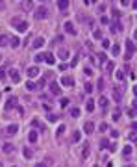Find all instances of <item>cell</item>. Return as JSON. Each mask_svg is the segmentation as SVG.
<instances>
[{"instance_id":"cell-43","label":"cell","mask_w":137,"mask_h":167,"mask_svg":"<svg viewBox=\"0 0 137 167\" xmlns=\"http://www.w3.org/2000/svg\"><path fill=\"white\" fill-rule=\"evenodd\" d=\"M104 11H106V6L104 4H98V13H104Z\"/></svg>"},{"instance_id":"cell-57","label":"cell","mask_w":137,"mask_h":167,"mask_svg":"<svg viewBox=\"0 0 137 167\" xmlns=\"http://www.w3.org/2000/svg\"><path fill=\"white\" fill-rule=\"evenodd\" d=\"M95 167H96V165H95Z\"/></svg>"},{"instance_id":"cell-26","label":"cell","mask_w":137,"mask_h":167,"mask_svg":"<svg viewBox=\"0 0 137 167\" xmlns=\"http://www.w3.org/2000/svg\"><path fill=\"white\" fill-rule=\"evenodd\" d=\"M26 89H28V91H35V89H37V84H33L32 80L26 82Z\"/></svg>"},{"instance_id":"cell-49","label":"cell","mask_w":137,"mask_h":167,"mask_svg":"<svg viewBox=\"0 0 137 167\" xmlns=\"http://www.w3.org/2000/svg\"><path fill=\"white\" fill-rule=\"evenodd\" d=\"M67 67H69L67 63H61V65H59V69H61V71H67Z\"/></svg>"},{"instance_id":"cell-38","label":"cell","mask_w":137,"mask_h":167,"mask_svg":"<svg viewBox=\"0 0 137 167\" xmlns=\"http://www.w3.org/2000/svg\"><path fill=\"white\" fill-rule=\"evenodd\" d=\"M48 121H50V123H56V121H57V115H54V113L48 115Z\"/></svg>"},{"instance_id":"cell-9","label":"cell","mask_w":137,"mask_h":167,"mask_svg":"<svg viewBox=\"0 0 137 167\" xmlns=\"http://www.w3.org/2000/svg\"><path fill=\"white\" fill-rule=\"evenodd\" d=\"M19 6H21V9L22 11H30L33 7V2H30V0H26V2H21L19 4Z\"/></svg>"},{"instance_id":"cell-23","label":"cell","mask_w":137,"mask_h":167,"mask_svg":"<svg viewBox=\"0 0 137 167\" xmlns=\"http://www.w3.org/2000/svg\"><path fill=\"white\" fill-rule=\"evenodd\" d=\"M122 156H124V158H130V156H132V147H130V145H126V147L122 149Z\"/></svg>"},{"instance_id":"cell-56","label":"cell","mask_w":137,"mask_h":167,"mask_svg":"<svg viewBox=\"0 0 137 167\" xmlns=\"http://www.w3.org/2000/svg\"><path fill=\"white\" fill-rule=\"evenodd\" d=\"M0 61H2V56H0Z\"/></svg>"},{"instance_id":"cell-37","label":"cell","mask_w":137,"mask_h":167,"mask_svg":"<svg viewBox=\"0 0 137 167\" xmlns=\"http://www.w3.org/2000/svg\"><path fill=\"white\" fill-rule=\"evenodd\" d=\"M21 21H22V19H19V17H13V19H11V24H13V26H17Z\"/></svg>"},{"instance_id":"cell-12","label":"cell","mask_w":137,"mask_h":167,"mask_svg":"<svg viewBox=\"0 0 137 167\" xmlns=\"http://www.w3.org/2000/svg\"><path fill=\"white\" fill-rule=\"evenodd\" d=\"M22 154H24L26 160H32V158H33V150L30 149V147H24V149H22Z\"/></svg>"},{"instance_id":"cell-47","label":"cell","mask_w":137,"mask_h":167,"mask_svg":"<svg viewBox=\"0 0 137 167\" xmlns=\"http://www.w3.org/2000/svg\"><path fill=\"white\" fill-rule=\"evenodd\" d=\"M113 119H115V121H119V119H120V113H119V111H115V113H113Z\"/></svg>"},{"instance_id":"cell-1","label":"cell","mask_w":137,"mask_h":167,"mask_svg":"<svg viewBox=\"0 0 137 167\" xmlns=\"http://www.w3.org/2000/svg\"><path fill=\"white\" fill-rule=\"evenodd\" d=\"M33 17H35V19H39V21H43V19H46V17H48V7H46V6H39L37 9H35Z\"/></svg>"},{"instance_id":"cell-28","label":"cell","mask_w":137,"mask_h":167,"mask_svg":"<svg viewBox=\"0 0 137 167\" xmlns=\"http://www.w3.org/2000/svg\"><path fill=\"white\" fill-rule=\"evenodd\" d=\"M7 41H9V37H7V35H0V46H6L7 45Z\"/></svg>"},{"instance_id":"cell-15","label":"cell","mask_w":137,"mask_h":167,"mask_svg":"<svg viewBox=\"0 0 137 167\" xmlns=\"http://www.w3.org/2000/svg\"><path fill=\"white\" fill-rule=\"evenodd\" d=\"M120 89H122V87H115V89H113V98H115L117 102H120V98H122V93H120Z\"/></svg>"},{"instance_id":"cell-51","label":"cell","mask_w":137,"mask_h":167,"mask_svg":"<svg viewBox=\"0 0 137 167\" xmlns=\"http://www.w3.org/2000/svg\"><path fill=\"white\" fill-rule=\"evenodd\" d=\"M100 145H102V149H106V147H108V141H106V139H102V141H100Z\"/></svg>"},{"instance_id":"cell-22","label":"cell","mask_w":137,"mask_h":167,"mask_svg":"<svg viewBox=\"0 0 137 167\" xmlns=\"http://www.w3.org/2000/svg\"><path fill=\"white\" fill-rule=\"evenodd\" d=\"M45 61L48 63V65H54V63H56V58H54L52 54H45Z\"/></svg>"},{"instance_id":"cell-7","label":"cell","mask_w":137,"mask_h":167,"mask_svg":"<svg viewBox=\"0 0 137 167\" xmlns=\"http://www.w3.org/2000/svg\"><path fill=\"white\" fill-rule=\"evenodd\" d=\"M43 45H45V37H35V39H33V43H32V46H33L35 50L41 48Z\"/></svg>"},{"instance_id":"cell-17","label":"cell","mask_w":137,"mask_h":167,"mask_svg":"<svg viewBox=\"0 0 137 167\" xmlns=\"http://www.w3.org/2000/svg\"><path fill=\"white\" fill-rule=\"evenodd\" d=\"M93 130H95V125H93L91 121H87L84 125V132H87V134H93Z\"/></svg>"},{"instance_id":"cell-35","label":"cell","mask_w":137,"mask_h":167,"mask_svg":"<svg viewBox=\"0 0 137 167\" xmlns=\"http://www.w3.org/2000/svg\"><path fill=\"white\" fill-rule=\"evenodd\" d=\"M33 59H35L37 63H39V61H45V54H35V58H33Z\"/></svg>"},{"instance_id":"cell-24","label":"cell","mask_w":137,"mask_h":167,"mask_svg":"<svg viewBox=\"0 0 137 167\" xmlns=\"http://www.w3.org/2000/svg\"><path fill=\"white\" fill-rule=\"evenodd\" d=\"M28 141L30 143H35V141H37V132H35V130H32V132L28 134Z\"/></svg>"},{"instance_id":"cell-34","label":"cell","mask_w":137,"mask_h":167,"mask_svg":"<svg viewBox=\"0 0 137 167\" xmlns=\"http://www.w3.org/2000/svg\"><path fill=\"white\" fill-rule=\"evenodd\" d=\"M96 86H98V89L102 91L104 89V86H106V82H104V78H98V82H96Z\"/></svg>"},{"instance_id":"cell-16","label":"cell","mask_w":137,"mask_h":167,"mask_svg":"<svg viewBox=\"0 0 137 167\" xmlns=\"http://www.w3.org/2000/svg\"><path fill=\"white\" fill-rule=\"evenodd\" d=\"M13 108H17V98H13V97H11L9 100L6 102V110H13Z\"/></svg>"},{"instance_id":"cell-4","label":"cell","mask_w":137,"mask_h":167,"mask_svg":"<svg viewBox=\"0 0 137 167\" xmlns=\"http://www.w3.org/2000/svg\"><path fill=\"white\" fill-rule=\"evenodd\" d=\"M9 78H11V82H15V84L21 82V73H19L17 69H11L9 71Z\"/></svg>"},{"instance_id":"cell-50","label":"cell","mask_w":137,"mask_h":167,"mask_svg":"<svg viewBox=\"0 0 137 167\" xmlns=\"http://www.w3.org/2000/svg\"><path fill=\"white\" fill-rule=\"evenodd\" d=\"M100 21H102V24H108V22H109V19H108V17H102Z\"/></svg>"},{"instance_id":"cell-21","label":"cell","mask_w":137,"mask_h":167,"mask_svg":"<svg viewBox=\"0 0 137 167\" xmlns=\"http://www.w3.org/2000/svg\"><path fill=\"white\" fill-rule=\"evenodd\" d=\"M126 48H128V54H132L135 50V45H134V41H132V39H128V41H126Z\"/></svg>"},{"instance_id":"cell-3","label":"cell","mask_w":137,"mask_h":167,"mask_svg":"<svg viewBox=\"0 0 137 167\" xmlns=\"http://www.w3.org/2000/svg\"><path fill=\"white\" fill-rule=\"evenodd\" d=\"M63 28H65V32H67L69 35H76V34H78V32H76V28H74V24H72V22H65V24H63Z\"/></svg>"},{"instance_id":"cell-33","label":"cell","mask_w":137,"mask_h":167,"mask_svg":"<svg viewBox=\"0 0 137 167\" xmlns=\"http://www.w3.org/2000/svg\"><path fill=\"white\" fill-rule=\"evenodd\" d=\"M69 98H61V100H59V106H61V108H67V106H69Z\"/></svg>"},{"instance_id":"cell-18","label":"cell","mask_w":137,"mask_h":167,"mask_svg":"<svg viewBox=\"0 0 137 167\" xmlns=\"http://www.w3.org/2000/svg\"><path fill=\"white\" fill-rule=\"evenodd\" d=\"M57 56H59V59H63V61H65V59L69 58V50L67 48H59V50H57Z\"/></svg>"},{"instance_id":"cell-10","label":"cell","mask_w":137,"mask_h":167,"mask_svg":"<svg viewBox=\"0 0 137 167\" xmlns=\"http://www.w3.org/2000/svg\"><path fill=\"white\" fill-rule=\"evenodd\" d=\"M32 126H33V128H39V130H41V132H45V125H43V123L41 121H39V119H32Z\"/></svg>"},{"instance_id":"cell-54","label":"cell","mask_w":137,"mask_h":167,"mask_svg":"<svg viewBox=\"0 0 137 167\" xmlns=\"http://www.w3.org/2000/svg\"><path fill=\"white\" fill-rule=\"evenodd\" d=\"M126 167H134V165H126Z\"/></svg>"},{"instance_id":"cell-42","label":"cell","mask_w":137,"mask_h":167,"mask_svg":"<svg viewBox=\"0 0 137 167\" xmlns=\"http://www.w3.org/2000/svg\"><path fill=\"white\" fill-rule=\"evenodd\" d=\"M93 35H95L96 39H102V32H100V30H96V32H95V34H93Z\"/></svg>"},{"instance_id":"cell-29","label":"cell","mask_w":137,"mask_h":167,"mask_svg":"<svg viewBox=\"0 0 137 167\" xmlns=\"http://www.w3.org/2000/svg\"><path fill=\"white\" fill-rule=\"evenodd\" d=\"M57 7H59L61 11H67V7H69V2H57Z\"/></svg>"},{"instance_id":"cell-39","label":"cell","mask_w":137,"mask_h":167,"mask_svg":"<svg viewBox=\"0 0 137 167\" xmlns=\"http://www.w3.org/2000/svg\"><path fill=\"white\" fill-rule=\"evenodd\" d=\"M98 130H100V132H106V130H108V125H106V123H102V125L98 126Z\"/></svg>"},{"instance_id":"cell-52","label":"cell","mask_w":137,"mask_h":167,"mask_svg":"<svg viewBox=\"0 0 137 167\" xmlns=\"http://www.w3.org/2000/svg\"><path fill=\"white\" fill-rule=\"evenodd\" d=\"M35 167H46V164H43V162H39V164H35Z\"/></svg>"},{"instance_id":"cell-13","label":"cell","mask_w":137,"mask_h":167,"mask_svg":"<svg viewBox=\"0 0 137 167\" xmlns=\"http://www.w3.org/2000/svg\"><path fill=\"white\" fill-rule=\"evenodd\" d=\"M15 28H17V30L21 32V34H24V32L28 30V22H26V21H21V22H19V24L15 26Z\"/></svg>"},{"instance_id":"cell-19","label":"cell","mask_w":137,"mask_h":167,"mask_svg":"<svg viewBox=\"0 0 137 167\" xmlns=\"http://www.w3.org/2000/svg\"><path fill=\"white\" fill-rule=\"evenodd\" d=\"M2 152L11 154V152H13V145H11V143H4V145H2Z\"/></svg>"},{"instance_id":"cell-8","label":"cell","mask_w":137,"mask_h":167,"mask_svg":"<svg viewBox=\"0 0 137 167\" xmlns=\"http://www.w3.org/2000/svg\"><path fill=\"white\" fill-rule=\"evenodd\" d=\"M50 93H52V95H59V93H61L59 84H56V82H52V84H50Z\"/></svg>"},{"instance_id":"cell-41","label":"cell","mask_w":137,"mask_h":167,"mask_svg":"<svg viewBox=\"0 0 137 167\" xmlns=\"http://www.w3.org/2000/svg\"><path fill=\"white\" fill-rule=\"evenodd\" d=\"M85 91H87V93H91V91H93V84H85Z\"/></svg>"},{"instance_id":"cell-31","label":"cell","mask_w":137,"mask_h":167,"mask_svg":"<svg viewBox=\"0 0 137 167\" xmlns=\"http://www.w3.org/2000/svg\"><path fill=\"white\" fill-rule=\"evenodd\" d=\"M85 108H87V111H93V110H95V102H93V100H87Z\"/></svg>"},{"instance_id":"cell-44","label":"cell","mask_w":137,"mask_h":167,"mask_svg":"<svg viewBox=\"0 0 137 167\" xmlns=\"http://www.w3.org/2000/svg\"><path fill=\"white\" fill-rule=\"evenodd\" d=\"M45 84H46V80H39V84H37V89H41V87H45Z\"/></svg>"},{"instance_id":"cell-5","label":"cell","mask_w":137,"mask_h":167,"mask_svg":"<svg viewBox=\"0 0 137 167\" xmlns=\"http://www.w3.org/2000/svg\"><path fill=\"white\" fill-rule=\"evenodd\" d=\"M61 86L63 87H72L74 86V78L72 76H63L61 78Z\"/></svg>"},{"instance_id":"cell-27","label":"cell","mask_w":137,"mask_h":167,"mask_svg":"<svg viewBox=\"0 0 137 167\" xmlns=\"http://www.w3.org/2000/svg\"><path fill=\"white\" fill-rule=\"evenodd\" d=\"M111 54L113 56H119L120 54V45H113L111 46Z\"/></svg>"},{"instance_id":"cell-48","label":"cell","mask_w":137,"mask_h":167,"mask_svg":"<svg viewBox=\"0 0 137 167\" xmlns=\"http://www.w3.org/2000/svg\"><path fill=\"white\" fill-rule=\"evenodd\" d=\"M102 46H104V48H108V46H109V41H108V39H104V41H102Z\"/></svg>"},{"instance_id":"cell-53","label":"cell","mask_w":137,"mask_h":167,"mask_svg":"<svg viewBox=\"0 0 137 167\" xmlns=\"http://www.w3.org/2000/svg\"><path fill=\"white\" fill-rule=\"evenodd\" d=\"M2 7H6V4H4V2H0V9H2Z\"/></svg>"},{"instance_id":"cell-11","label":"cell","mask_w":137,"mask_h":167,"mask_svg":"<svg viewBox=\"0 0 137 167\" xmlns=\"http://www.w3.org/2000/svg\"><path fill=\"white\" fill-rule=\"evenodd\" d=\"M26 73H28V76H30V78H35V76L39 74V67H37V65H33V67H30Z\"/></svg>"},{"instance_id":"cell-20","label":"cell","mask_w":137,"mask_h":167,"mask_svg":"<svg viewBox=\"0 0 137 167\" xmlns=\"http://www.w3.org/2000/svg\"><path fill=\"white\" fill-rule=\"evenodd\" d=\"M69 115L72 119H78V117H80V108H70L69 110Z\"/></svg>"},{"instance_id":"cell-2","label":"cell","mask_w":137,"mask_h":167,"mask_svg":"<svg viewBox=\"0 0 137 167\" xmlns=\"http://www.w3.org/2000/svg\"><path fill=\"white\" fill-rule=\"evenodd\" d=\"M17 132H19V125H9L6 130H4V134H6V136H15Z\"/></svg>"},{"instance_id":"cell-30","label":"cell","mask_w":137,"mask_h":167,"mask_svg":"<svg viewBox=\"0 0 137 167\" xmlns=\"http://www.w3.org/2000/svg\"><path fill=\"white\" fill-rule=\"evenodd\" d=\"M80 139H82V134H80V132H78V130H76V132H74V134H72V143H76V141H80Z\"/></svg>"},{"instance_id":"cell-55","label":"cell","mask_w":137,"mask_h":167,"mask_svg":"<svg viewBox=\"0 0 137 167\" xmlns=\"http://www.w3.org/2000/svg\"><path fill=\"white\" fill-rule=\"evenodd\" d=\"M0 167H4V164H0Z\"/></svg>"},{"instance_id":"cell-40","label":"cell","mask_w":137,"mask_h":167,"mask_svg":"<svg viewBox=\"0 0 137 167\" xmlns=\"http://www.w3.org/2000/svg\"><path fill=\"white\" fill-rule=\"evenodd\" d=\"M113 69H115V67H113V63H111V61L106 63V71H113Z\"/></svg>"},{"instance_id":"cell-45","label":"cell","mask_w":137,"mask_h":167,"mask_svg":"<svg viewBox=\"0 0 137 167\" xmlns=\"http://www.w3.org/2000/svg\"><path fill=\"white\" fill-rule=\"evenodd\" d=\"M130 141H135V132H130V136H128Z\"/></svg>"},{"instance_id":"cell-6","label":"cell","mask_w":137,"mask_h":167,"mask_svg":"<svg viewBox=\"0 0 137 167\" xmlns=\"http://www.w3.org/2000/svg\"><path fill=\"white\" fill-rule=\"evenodd\" d=\"M89 154H91V145H89V143H84V149H82V158H84V160H87Z\"/></svg>"},{"instance_id":"cell-46","label":"cell","mask_w":137,"mask_h":167,"mask_svg":"<svg viewBox=\"0 0 137 167\" xmlns=\"http://www.w3.org/2000/svg\"><path fill=\"white\" fill-rule=\"evenodd\" d=\"M4 78H6V71L0 69V80H4Z\"/></svg>"},{"instance_id":"cell-14","label":"cell","mask_w":137,"mask_h":167,"mask_svg":"<svg viewBox=\"0 0 137 167\" xmlns=\"http://www.w3.org/2000/svg\"><path fill=\"white\" fill-rule=\"evenodd\" d=\"M65 134V125H59L57 126V130H56V139L57 141H61V136Z\"/></svg>"},{"instance_id":"cell-36","label":"cell","mask_w":137,"mask_h":167,"mask_svg":"<svg viewBox=\"0 0 137 167\" xmlns=\"http://www.w3.org/2000/svg\"><path fill=\"white\" fill-rule=\"evenodd\" d=\"M98 104L102 106V108H106V106H108V98H106V97H102V98L98 100Z\"/></svg>"},{"instance_id":"cell-32","label":"cell","mask_w":137,"mask_h":167,"mask_svg":"<svg viewBox=\"0 0 137 167\" xmlns=\"http://www.w3.org/2000/svg\"><path fill=\"white\" fill-rule=\"evenodd\" d=\"M115 78L122 82V80H124V73H122V71H117V73H115Z\"/></svg>"},{"instance_id":"cell-25","label":"cell","mask_w":137,"mask_h":167,"mask_svg":"<svg viewBox=\"0 0 137 167\" xmlns=\"http://www.w3.org/2000/svg\"><path fill=\"white\" fill-rule=\"evenodd\" d=\"M9 45L13 46V48H19V45H21V41H19V37H9Z\"/></svg>"}]
</instances>
